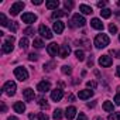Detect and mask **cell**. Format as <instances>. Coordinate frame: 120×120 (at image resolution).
<instances>
[{
	"label": "cell",
	"mask_w": 120,
	"mask_h": 120,
	"mask_svg": "<svg viewBox=\"0 0 120 120\" xmlns=\"http://www.w3.org/2000/svg\"><path fill=\"white\" fill-rule=\"evenodd\" d=\"M109 42H110V40L106 34H98L95 38V47L96 48H105L109 45Z\"/></svg>",
	"instance_id": "1"
},
{
	"label": "cell",
	"mask_w": 120,
	"mask_h": 120,
	"mask_svg": "<svg viewBox=\"0 0 120 120\" xmlns=\"http://www.w3.org/2000/svg\"><path fill=\"white\" fill-rule=\"evenodd\" d=\"M86 24V20H85V17L83 16H81V14H74V17H72V20L69 21V27H72V28H75V27H83Z\"/></svg>",
	"instance_id": "2"
},
{
	"label": "cell",
	"mask_w": 120,
	"mask_h": 120,
	"mask_svg": "<svg viewBox=\"0 0 120 120\" xmlns=\"http://www.w3.org/2000/svg\"><path fill=\"white\" fill-rule=\"evenodd\" d=\"M14 75H16V78H17L19 81H21V82H24V81L28 79V72H27V69L23 68V67H17V68L14 69Z\"/></svg>",
	"instance_id": "3"
},
{
	"label": "cell",
	"mask_w": 120,
	"mask_h": 120,
	"mask_svg": "<svg viewBox=\"0 0 120 120\" xmlns=\"http://www.w3.org/2000/svg\"><path fill=\"white\" fill-rule=\"evenodd\" d=\"M16 89H17V86H16V83H14L13 81L6 82V83H4V86H3L4 93H6V95H9V96H13V95L16 93Z\"/></svg>",
	"instance_id": "4"
},
{
	"label": "cell",
	"mask_w": 120,
	"mask_h": 120,
	"mask_svg": "<svg viewBox=\"0 0 120 120\" xmlns=\"http://www.w3.org/2000/svg\"><path fill=\"white\" fill-rule=\"evenodd\" d=\"M23 9H24V3H23V2H16V3L10 7V14H11V16H17L20 11H23Z\"/></svg>",
	"instance_id": "5"
},
{
	"label": "cell",
	"mask_w": 120,
	"mask_h": 120,
	"mask_svg": "<svg viewBox=\"0 0 120 120\" xmlns=\"http://www.w3.org/2000/svg\"><path fill=\"white\" fill-rule=\"evenodd\" d=\"M13 42H14V37H7V40L4 41V44H3V47H2V49H3V52H11L13 51Z\"/></svg>",
	"instance_id": "6"
},
{
	"label": "cell",
	"mask_w": 120,
	"mask_h": 120,
	"mask_svg": "<svg viewBox=\"0 0 120 120\" xmlns=\"http://www.w3.org/2000/svg\"><path fill=\"white\" fill-rule=\"evenodd\" d=\"M59 48H61V47H59L56 42H51V44L47 47V52H48L51 56H55L56 54H59Z\"/></svg>",
	"instance_id": "7"
},
{
	"label": "cell",
	"mask_w": 120,
	"mask_h": 120,
	"mask_svg": "<svg viewBox=\"0 0 120 120\" xmlns=\"http://www.w3.org/2000/svg\"><path fill=\"white\" fill-rule=\"evenodd\" d=\"M38 31H40V34H41L44 38H48V40H51V38H52V33H51V30H49L47 26L41 24V26L38 27Z\"/></svg>",
	"instance_id": "8"
},
{
	"label": "cell",
	"mask_w": 120,
	"mask_h": 120,
	"mask_svg": "<svg viewBox=\"0 0 120 120\" xmlns=\"http://www.w3.org/2000/svg\"><path fill=\"white\" fill-rule=\"evenodd\" d=\"M99 64H100V67H103V68H109V67L113 64V61H112V58H110L109 55H102V56L99 58Z\"/></svg>",
	"instance_id": "9"
},
{
	"label": "cell",
	"mask_w": 120,
	"mask_h": 120,
	"mask_svg": "<svg viewBox=\"0 0 120 120\" xmlns=\"http://www.w3.org/2000/svg\"><path fill=\"white\" fill-rule=\"evenodd\" d=\"M49 89H51V83H49L48 81H41V82L37 85V90L41 92V93H45V92H48Z\"/></svg>",
	"instance_id": "10"
},
{
	"label": "cell",
	"mask_w": 120,
	"mask_h": 120,
	"mask_svg": "<svg viewBox=\"0 0 120 120\" xmlns=\"http://www.w3.org/2000/svg\"><path fill=\"white\" fill-rule=\"evenodd\" d=\"M62 96H64V90L62 89H54L52 92H51V99L54 100V102H59L62 99Z\"/></svg>",
	"instance_id": "11"
},
{
	"label": "cell",
	"mask_w": 120,
	"mask_h": 120,
	"mask_svg": "<svg viewBox=\"0 0 120 120\" xmlns=\"http://www.w3.org/2000/svg\"><path fill=\"white\" fill-rule=\"evenodd\" d=\"M21 20H23L24 23H27V24H31V23L37 21V16L33 14V13H24V14L21 16Z\"/></svg>",
	"instance_id": "12"
},
{
	"label": "cell",
	"mask_w": 120,
	"mask_h": 120,
	"mask_svg": "<svg viewBox=\"0 0 120 120\" xmlns=\"http://www.w3.org/2000/svg\"><path fill=\"white\" fill-rule=\"evenodd\" d=\"M69 52H71V48H69V45H61V48H59V56L61 58H67L68 55H69Z\"/></svg>",
	"instance_id": "13"
},
{
	"label": "cell",
	"mask_w": 120,
	"mask_h": 120,
	"mask_svg": "<svg viewBox=\"0 0 120 120\" xmlns=\"http://www.w3.org/2000/svg\"><path fill=\"white\" fill-rule=\"evenodd\" d=\"M23 95H24V99L27 100V102H30V100H33L34 99V90L31 89V88H27V89H24L23 90Z\"/></svg>",
	"instance_id": "14"
},
{
	"label": "cell",
	"mask_w": 120,
	"mask_h": 120,
	"mask_svg": "<svg viewBox=\"0 0 120 120\" xmlns=\"http://www.w3.org/2000/svg\"><path fill=\"white\" fill-rule=\"evenodd\" d=\"M78 96H79V99H89L90 96H93V90H89V89H85V90H79V93H78Z\"/></svg>",
	"instance_id": "15"
},
{
	"label": "cell",
	"mask_w": 120,
	"mask_h": 120,
	"mask_svg": "<svg viewBox=\"0 0 120 120\" xmlns=\"http://www.w3.org/2000/svg\"><path fill=\"white\" fill-rule=\"evenodd\" d=\"M75 114H76V109H75L74 106H69V107L65 110V117H67L68 120H72V119L75 117Z\"/></svg>",
	"instance_id": "16"
},
{
	"label": "cell",
	"mask_w": 120,
	"mask_h": 120,
	"mask_svg": "<svg viewBox=\"0 0 120 120\" xmlns=\"http://www.w3.org/2000/svg\"><path fill=\"white\" fill-rule=\"evenodd\" d=\"M64 28H65V24H64L62 21H55V23H54V31H55L56 34H61V33L64 31Z\"/></svg>",
	"instance_id": "17"
},
{
	"label": "cell",
	"mask_w": 120,
	"mask_h": 120,
	"mask_svg": "<svg viewBox=\"0 0 120 120\" xmlns=\"http://www.w3.org/2000/svg\"><path fill=\"white\" fill-rule=\"evenodd\" d=\"M90 26L96 30H103V23L99 20V19H92L90 20Z\"/></svg>",
	"instance_id": "18"
},
{
	"label": "cell",
	"mask_w": 120,
	"mask_h": 120,
	"mask_svg": "<svg viewBox=\"0 0 120 120\" xmlns=\"http://www.w3.org/2000/svg\"><path fill=\"white\" fill-rule=\"evenodd\" d=\"M13 107H14V112H16V113H23V112L26 110V105H24L23 102H16Z\"/></svg>",
	"instance_id": "19"
},
{
	"label": "cell",
	"mask_w": 120,
	"mask_h": 120,
	"mask_svg": "<svg viewBox=\"0 0 120 120\" xmlns=\"http://www.w3.org/2000/svg\"><path fill=\"white\" fill-rule=\"evenodd\" d=\"M45 6H47V9H49V10H54V9H56V7L59 6V2H58V0H48V2L45 3Z\"/></svg>",
	"instance_id": "20"
},
{
	"label": "cell",
	"mask_w": 120,
	"mask_h": 120,
	"mask_svg": "<svg viewBox=\"0 0 120 120\" xmlns=\"http://www.w3.org/2000/svg\"><path fill=\"white\" fill-rule=\"evenodd\" d=\"M79 10H81L83 14H92V13H93L92 7L88 6V4H81V6H79Z\"/></svg>",
	"instance_id": "21"
},
{
	"label": "cell",
	"mask_w": 120,
	"mask_h": 120,
	"mask_svg": "<svg viewBox=\"0 0 120 120\" xmlns=\"http://www.w3.org/2000/svg\"><path fill=\"white\" fill-rule=\"evenodd\" d=\"M67 14H68V13L64 11V10H56V11L52 13V19H59V17H64V16H67Z\"/></svg>",
	"instance_id": "22"
},
{
	"label": "cell",
	"mask_w": 120,
	"mask_h": 120,
	"mask_svg": "<svg viewBox=\"0 0 120 120\" xmlns=\"http://www.w3.org/2000/svg\"><path fill=\"white\" fill-rule=\"evenodd\" d=\"M103 110H106V112H113V103L109 102V100H106V102L103 103Z\"/></svg>",
	"instance_id": "23"
},
{
	"label": "cell",
	"mask_w": 120,
	"mask_h": 120,
	"mask_svg": "<svg viewBox=\"0 0 120 120\" xmlns=\"http://www.w3.org/2000/svg\"><path fill=\"white\" fill-rule=\"evenodd\" d=\"M75 56L79 59V61H83V59H85V52L82 49H76L75 51Z\"/></svg>",
	"instance_id": "24"
},
{
	"label": "cell",
	"mask_w": 120,
	"mask_h": 120,
	"mask_svg": "<svg viewBox=\"0 0 120 120\" xmlns=\"http://www.w3.org/2000/svg\"><path fill=\"white\" fill-rule=\"evenodd\" d=\"M52 117H54V120H61V117H62V110H61V109H56V110L54 112Z\"/></svg>",
	"instance_id": "25"
},
{
	"label": "cell",
	"mask_w": 120,
	"mask_h": 120,
	"mask_svg": "<svg viewBox=\"0 0 120 120\" xmlns=\"http://www.w3.org/2000/svg\"><path fill=\"white\" fill-rule=\"evenodd\" d=\"M100 16H102L103 19H109V17L112 16V10H109V9H103V10L100 11Z\"/></svg>",
	"instance_id": "26"
},
{
	"label": "cell",
	"mask_w": 120,
	"mask_h": 120,
	"mask_svg": "<svg viewBox=\"0 0 120 120\" xmlns=\"http://www.w3.org/2000/svg\"><path fill=\"white\" fill-rule=\"evenodd\" d=\"M38 105H40V107H42V109H48L47 99H44V98H40V99H38Z\"/></svg>",
	"instance_id": "27"
},
{
	"label": "cell",
	"mask_w": 120,
	"mask_h": 120,
	"mask_svg": "<svg viewBox=\"0 0 120 120\" xmlns=\"http://www.w3.org/2000/svg\"><path fill=\"white\" fill-rule=\"evenodd\" d=\"M33 45H34L35 48H42V47H44V42H42V40L35 38V40H34V42H33Z\"/></svg>",
	"instance_id": "28"
},
{
	"label": "cell",
	"mask_w": 120,
	"mask_h": 120,
	"mask_svg": "<svg viewBox=\"0 0 120 120\" xmlns=\"http://www.w3.org/2000/svg\"><path fill=\"white\" fill-rule=\"evenodd\" d=\"M20 47H21V48H23V49H26V48H27V47H28V40H27V38H26V37H24V38H21V40H20Z\"/></svg>",
	"instance_id": "29"
},
{
	"label": "cell",
	"mask_w": 120,
	"mask_h": 120,
	"mask_svg": "<svg viewBox=\"0 0 120 120\" xmlns=\"http://www.w3.org/2000/svg\"><path fill=\"white\" fill-rule=\"evenodd\" d=\"M61 71H62V74H65V75H71V72H72V68H71V67H68V65H64Z\"/></svg>",
	"instance_id": "30"
},
{
	"label": "cell",
	"mask_w": 120,
	"mask_h": 120,
	"mask_svg": "<svg viewBox=\"0 0 120 120\" xmlns=\"http://www.w3.org/2000/svg\"><path fill=\"white\" fill-rule=\"evenodd\" d=\"M109 120H120V113L113 112L112 114H109Z\"/></svg>",
	"instance_id": "31"
},
{
	"label": "cell",
	"mask_w": 120,
	"mask_h": 120,
	"mask_svg": "<svg viewBox=\"0 0 120 120\" xmlns=\"http://www.w3.org/2000/svg\"><path fill=\"white\" fill-rule=\"evenodd\" d=\"M0 24L2 26H9V21H7V19H6V16L4 14H0Z\"/></svg>",
	"instance_id": "32"
},
{
	"label": "cell",
	"mask_w": 120,
	"mask_h": 120,
	"mask_svg": "<svg viewBox=\"0 0 120 120\" xmlns=\"http://www.w3.org/2000/svg\"><path fill=\"white\" fill-rule=\"evenodd\" d=\"M9 28H10V31L16 33V31H17V28H19V26H17V23H16V21H11V24H9Z\"/></svg>",
	"instance_id": "33"
},
{
	"label": "cell",
	"mask_w": 120,
	"mask_h": 120,
	"mask_svg": "<svg viewBox=\"0 0 120 120\" xmlns=\"http://www.w3.org/2000/svg\"><path fill=\"white\" fill-rule=\"evenodd\" d=\"M114 105H120V86L117 88V95L114 96Z\"/></svg>",
	"instance_id": "34"
},
{
	"label": "cell",
	"mask_w": 120,
	"mask_h": 120,
	"mask_svg": "<svg viewBox=\"0 0 120 120\" xmlns=\"http://www.w3.org/2000/svg\"><path fill=\"white\" fill-rule=\"evenodd\" d=\"M86 86H88V88H89V89H95V88H96V86H98V83H96V82H95V81H89V82H88V83H86Z\"/></svg>",
	"instance_id": "35"
},
{
	"label": "cell",
	"mask_w": 120,
	"mask_h": 120,
	"mask_svg": "<svg viewBox=\"0 0 120 120\" xmlns=\"http://www.w3.org/2000/svg\"><path fill=\"white\" fill-rule=\"evenodd\" d=\"M109 31H110V34H114V33H117V27L114 24H110L109 26Z\"/></svg>",
	"instance_id": "36"
},
{
	"label": "cell",
	"mask_w": 120,
	"mask_h": 120,
	"mask_svg": "<svg viewBox=\"0 0 120 120\" xmlns=\"http://www.w3.org/2000/svg\"><path fill=\"white\" fill-rule=\"evenodd\" d=\"M28 59H30V61H37V59H38V55L34 54V52H31V54L28 55Z\"/></svg>",
	"instance_id": "37"
},
{
	"label": "cell",
	"mask_w": 120,
	"mask_h": 120,
	"mask_svg": "<svg viewBox=\"0 0 120 120\" xmlns=\"http://www.w3.org/2000/svg\"><path fill=\"white\" fill-rule=\"evenodd\" d=\"M24 34H27V35H34V30H33L31 27H28V28L24 30Z\"/></svg>",
	"instance_id": "38"
},
{
	"label": "cell",
	"mask_w": 120,
	"mask_h": 120,
	"mask_svg": "<svg viewBox=\"0 0 120 120\" xmlns=\"http://www.w3.org/2000/svg\"><path fill=\"white\" fill-rule=\"evenodd\" d=\"M38 120H48V116L45 113H38Z\"/></svg>",
	"instance_id": "39"
},
{
	"label": "cell",
	"mask_w": 120,
	"mask_h": 120,
	"mask_svg": "<svg viewBox=\"0 0 120 120\" xmlns=\"http://www.w3.org/2000/svg\"><path fill=\"white\" fill-rule=\"evenodd\" d=\"M65 7H67V9H72V7H74V3L67 0V2H65Z\"/></svg>",
	"instance_id": "40"
},
{
	"label": "cell",
	"mask_w": 120,
	"mask_h": 120,
	"mask_svg": "<svg viewBox=\"0 0 120 120\" xmlns=\"http://www.w3.org/2000/svg\"><path fill=\"white\" fill-rule=\"evenodd\" d=\"M105 6H106V2H98V7H100L102 10H103Z\"/></svg>",
	"instance_id": "41"
},
{
	"label": "cell",
	"mask_w": 120,
	"mask_h": 120,
	"mask_svg": "<svg viewBox=\"0 0 120 120\" xmlns=\"http://www.w3.org/2000/svg\"><path fill=\"white\" fill-rule=\"evenodd\" d=\"M76 120H86V116L83 114V113H79V116H78V119Z\"/></svg>",
	"instance_id": "42"
},
{
	"label": "cell",
	"mask_w": 120,
	"mask_h": 120,
	"mask_svg": "<svg viewBox=\"0 0 120 120\" xmlns=\"http://www.w3.org/2000/svg\"><path fill=\"white\" fill-rule=\"evenodd\" d=\"M31 3H33V4H37V6H40V4H42V0H33Z\"/></svg>",
	"instance_id": "43"
},
{
	"label": "cell",
	"mask_w": 120,
	"mask_h": 120,
	"mask_svg": "<svg viewBox=\"0 0 120 120\" xmlns=\"http://www.w3.org/2000/svg\"><path fill=\"white\" fill-rule=\"evenodd\" d=\"M116 75H117V76L120 78V65H119V67L116 68Z\"/></svg>",
	"instance_id": "44"
},
{
	"label": "cell",
	"mask_w": 120,
	"mask_h": 120,
	"mask_svg": "<svg viewBox=\"0 0 120 120\" xmlns=\"http://www.w3.org/2000/svg\"><path fill=\"white\" fill-rule=\"evenodd\" d=\"M68 100H69V102H74V100H75L74 95H69V96H68Z\"/></svg>",
	"instance_id": "45"
},
{
	"label": "cell",
	"mask_w": 120,
	"mask_h": 120,
	"mask_svg": "<svg viewBox=\"0 0 120 120\" xmlns=\"http://www.w3.org/2000/svg\"><path fill=\"white\" fill-rule=\"evenodd\" d=\"M2 112H6V105L4 103H2Z\"/></svg>",
	"instance_id": "46"
},
{
	"label": "cell",
	"mask_w": 120,
	"mask_h": 120,
	"mask_svg": "<svg viewBox=\"0 0 120 120\" xmlns=\"http://www.w3.org/2000/svg\"><path fill=\"white\" fill-rule=\"evenodd\" d=\"M7 120H19V119H17V117H14V116H10Z\"/></svg>",
	"instance_id": "47"
},
{
	"label": "cell",
	"mask_w": 120,
	"mask_h": 120,
	"mask_svg": "<svg viewBox=\"0 0 120 120\" xmlns=\"http://www.w3.org/2000/svg\"><path fill=\"white\" fill-rule=\"evenodd\" d=\"M117 4H119V7H120V0H119V2H117Z\"/></svg>",
	"instance_id": "48"
},
{
	"label": "cell",
	"mask_w": 120,
	"mask_h": 120,
	"mask_svg": "<svg viewBox=\"0 0 120 120\" xmlns=\"http://www.w3.org/2000/svg\"><path fill=\"white\" fill-rule=\"evenodd\" d=\"M96 120H103V119H100V117H98V119H96Z\"/></svg>",
	"instance_id": "49"
},
{
	"label": "cell",
	"mask_w": 120,
	"mask_h": 120,
	"mask_svg": "<svg viewBox=\"0 0 120 120\" xmlns=\"http://www.w3.org/2000/svg\"><path fill=\"white\" fill-rule=\"evenodd\" d=\"M119 40H120V34H119Z\"/></svg>",
	"instance_id": "50"
}]
</instances>
